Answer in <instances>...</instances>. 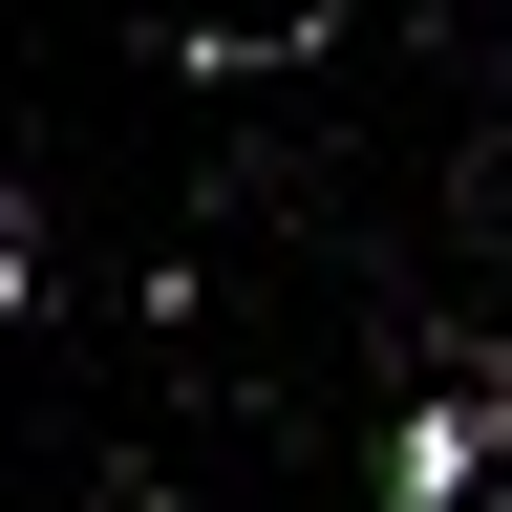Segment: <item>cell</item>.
I'll return each instance as SVG.
<instances>
[{
	"label": "cell",
	"mask_w": 512,
	"mask_h": 512,
	"mask_svg": "<svg viewBox=\"0 0 512 512\" xmlns=\"http://www.w3.org/2000/svg\"><path fill=\"white\" fill-rule=\"evenodd\" d=\"M491 448H512V384H491Z\"/></svg>",
	"instance_id": "cell-3"
},
{
	"label": "cell",
	"mask_w": 512,
	"mask_h": 512,
	"mask_svg": "<svg viewBox=\"0 0 512 512\" xmlns=\"http://www.w3.org/2000/svg\"><path fill=\"white\" fill-rule=\"evenodd\" d=\"M0 320H22V214H0Z\"/></svg>",
	"instance_id": "cell-2"
},
{
	"label": "cell",
	"mask_w": 512,
	"mask_h": 512,
	"mask_svg": "<svg viewBox=\"0 0 512 512\" xmlns=\"http://www.w3.org/2000/svg\"><path fill=\"white\" fill-rule=\"evenodd\" d=\"M491 491V406H406V448H384V512H470Z\"/></svg>",
	"instance_id": "cell-1"
}]
</instances>
